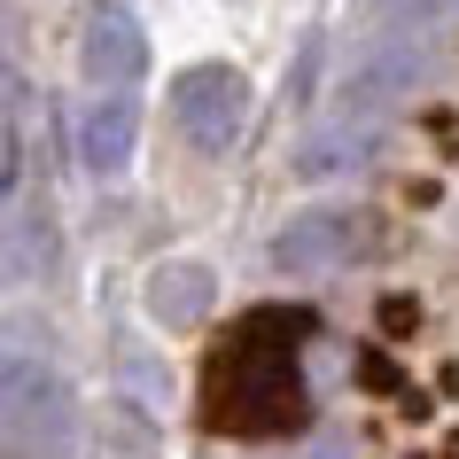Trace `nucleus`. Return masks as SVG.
Masks as SVG:
<instances>
[{
    "instance_id": "obj_8",
    "label": "nucleus",
    "mask_w": 459,
    "mask_h": 459,
    "mask_svg": "<svg viewBox=\"0 0 459 459\" xmlns=\"http://www.w3.org/2000/svg\"><path fill=\"white\" fill-rule=\"evenodd\" d=\"M141 304H148L156 327H203L211 304H218V281L203 265H156V273H148V289H141Z\"/></svg>"
},
{
    "instance_id": "obj_2",
    "label": "nucleus",
    "mask_w": 459,
    "mask_h": 459,
    "mask_svg": "<svg viewBox=\"0 0 459 459\" xmlns=\"http://www.w3.org/2000/svg\"><path fill=\"white\" fill-rule=\"evenodd\" d=\"M71 436H78L71 389L48 366H31L24 351H8V444H16V459H71Z\"/></svg>"
},
{
    "instance_id": "obj_1",
    "label": "nucleus",
    "mask_w": 459,
    "mask_h": 459,
    "mask_svg": "<svg viewBox=\"0 0 459 459\" xmlns=\"http://www.w3.org/2000/svg\"><path fill=\"white\" fill-rule=\"evenodd\" d=\"M289 335H312V312H257L226 342V359L211 374V429L281 436L304 420V374H296Z\"/></svg>"
},
{
    "instance_id": "obj_11",
    "label": "nucleus",
    "mask_w": 459,
    "mask_h": 459,
    "mask_svg": "<svg viewBox=\"0 0 459 459\" xmlns=\"http://www.w3.org/2000/svg\"><path fill=\"white\" fill-rule=\"evenodd\" d=\"M117 374H125V389L141 397V412H156V405L171 397V374L148 359V351H117Z\"/></svg>"
},
{
    "instance_id": "obj_5",
    "label": "nucleus",
    "mask_w": 459,
    "mask_h": 459,
    "mask_svg": "<svg viewBox=\"0 0 459 459\" xmlns=\"http://www.w3.org/2000/svg\"><path fill=\"white\" fill-rule=\"evenodd\" d=\"M351 249H359V218L351 211H296L289 226L273 234V265L289 273V281H319V273H335Z\"/></svg>"
},
{
    "instance_id": "obj_7",
    "label": "nucleus",
    "mask_w": 459,
    "mask_h": 459,
    "mask_svg": "<svg viewBox=\"0 0 459 459\" xmlns=\"http://www.w3.org/2000/svg\"><path fill=\"white\" fill-rule=\"evenodd\" d=\"M133 141H141V109H133V94H109V86H101V94L86 101V117H78V156H86V171L117 179V171L133 164Z\"/></svg>"
},
{
    "instance_id": "obj_4",
    "label": "nucleus",
    "mask_w": 459,
    "mask_h": 459,
    "mask_svg": "<svg viewBox=\"0 0 459 459\" xmlns=\"http://www.w3.org/2000/svg\"><path fill=\"white\" fill-rule=\"evenodd\" d=\"M429 63L436 55L412 39V31H382L374 48L351 63V78H342V94H335V109L342 117H382L389 101H405L420 78H429Z\"/></svg>"
},
{
    "instance_id": "obj_9",
    "label": "nucleus",
    "mask_w": 459,
    "mask_h": 459,
    "mask_svg": "<svg viewBox=\"0 0 459 459\" xmlns=\"http://www.w3.org/2000/svg\"><path fill=\"white\" fill-rule=\"evenodd\" d=\"M366 156H374V117H342V125H327V133H312V141L296 148V171L304 179H335V171H359Z\"/></svg>"
},
{
    "instance_id": "obj_3",
    "label": "nucleus",
    "mask_w": 459,
    "mask_h": 459,
    "mask_svg": "<svg viewBox=\"0 0 459 459\" xmlns=\"http://www.w3.org/2000/svg\"><path fill=\"white\" fill-rule=\"evenodd\" d=\"M171 117H179V133H187L203 156H226V148L242 141V125H249V78L226 71V63L179 71V86H171Z\"/></svg>"
},
{
    "instance_id": "obj_10",
    "label": "nucleus",
    "mask_w": 459,
    "mask_h": 459,
    "mask_svg": "<svg viewBox=\"0 0 459 459\" xmlns=\"http://www.w3.org/2000/svg\"><path fill=\"white\" fill-rule=\"evenodd\" d=\"M366 16L382 31H436L459 16V0H366Z\"/></svg>"
},
{
    "instance_id": "obj_6",
    "label": "nucleus",
    "mask_w": 459,
    "mask_h": 459,
    "mask_svg": "<svg viewBox=\"0 0 459 459\" xmlns=\"http://www.w3.org/2000/svg\"><path fill=\"white\" fill-rule=\"evenodd\" d=\"M141 71H148V31L125 8H94L86 16V78L109 86V94H125Z\"/></svg>"
}]
</instances>
